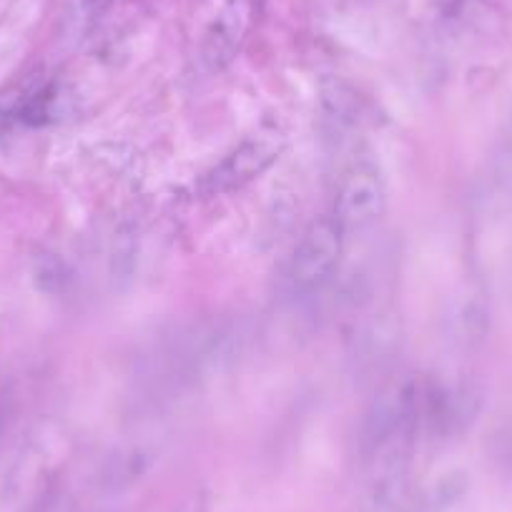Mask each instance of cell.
Returning <instances> with one entry per match:
<instances>
[{"mask_svg":"<svg viewBox=\"0 0 512 512\" xmlns=\"http://www.w3.org/2000/svg\"><path fill=\"white\" fill-rule=\"evenodd\" d=\"M284 149H287V136H284V131L277 123H267V126L256 128L254 134L246 136L214 169H209L201 176L196 191L204 199H214V196H224L231 194V191L244 189L246 184L267 174L277 164L279 156L284 154Z\"/></svg>","mask_w":512,"mask_h":512,"instance_id":"6da1fadb","label":"cell"},{"mask_svg":"<svg viewBox=\"0 0 512 512\" xmlns=\"http://www.w3.org/2000/svg\"><path fill=\"white\" fill-rule=\"evenodd\" d=\"M344 251V231L334 216L314 221L299 239L289 264V284L294 292H319L337 272Z\"/></svg>","mask_w":512,"mask_h":512,"instance_id":"7a4b0ae2","label":"cell"},{"mask_svg":"<svg viewBox=\"0 0 512 512\" xmlns=\"http://www.w3.org/2000/svg\"><path fill=\"white\" fill-rule=\"evenodd\" d=\"M387 206L382 171L372 161H359L344 171L334 201V221L347 234H359L379 221Z\"/></svg>","mask_w":512,"mask_h":512,"instance_id":"3957f363","label":"cell"},{"mask_svg":"<svg viewBox=\"0 0 512 512\" xmlns=\"http://www.w3.org/2000/svg\"><path fill=\"white\" fill-rule=\"evenodd\" d=\"M264 0H224L201 46V63L209 73H221L244 51L262 18Z\"/></svg>","mask_w":512,"mask_h":512,"instance_id":"277c9868","label":"cell"},{"mask_svg":"<svg viewBox=\"0 0 512 512\" xmlns=\"http://www.w3.org/2000/svg\"><path fill=\"white\" fill-rule=\"evenodd\" d=\"M502 151L512 154V106H510V113H507V139H505V146H502Z\"/></svg>","mask_w":512,"mask_h":512,"instance_id":"5b68a950","label":"cell"}]
</instances>
